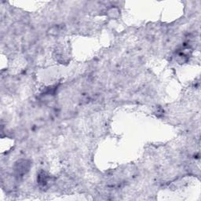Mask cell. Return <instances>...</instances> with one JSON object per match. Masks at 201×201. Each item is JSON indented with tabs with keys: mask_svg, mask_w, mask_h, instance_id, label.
<instances>
[{
	"mask_svg": "<svg viewBox=\"0 0 201 201\" xmlns=\"http://www.w3.org/2000/svg\"><path fill=\"white\" fill-rule=\"evenodd\" d=\"M29 168H30V164H28L26 160H23L22 162L20 161L19 164H17L16 167V171L18 175H24L26 174L28 171H29Z\"/></svg>",
	"mask_w": 201,
	"mask_h": 201,
	"instance_id": "6da1fadb",
	"label": "cell"
},
{
	"mask_svg": "<svg viewBox=\"0 0 201 201\" xmlns=\"http://www.w3.org/2000/svg\"><path fill=\"white\" fill-rule=\"evenodd\" d=\"M46 179H47V177H46V175L45 172H42V173L39 175V182L40 184L45 185V184L46 183Z\"/></svg>",
	"mask_w": 201,
	"mask_h": 201,
	"instance_id": "7a4b0ae2",
	"label": "cell"
}]
</instances>
